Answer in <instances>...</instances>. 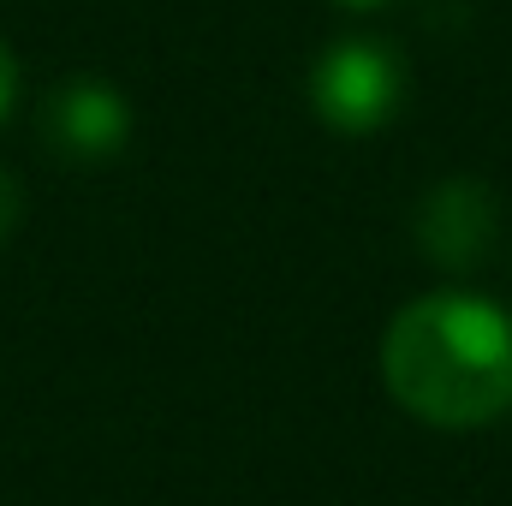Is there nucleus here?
Returning <instances> with one entry per match:
<instances>
[{
	"instance_id": "obj_4",
	"label": "nucleus",
	"mask_w": 512,
	"mask_h": 506,
	"mask_svg": "<svg viewBox=\"0 0 512 506\" xmlns=\"http://www.w3.org/2000/svg\"><path fill=\"white\" fill-rule=\"evenodd\" d=\"M417 239L435 262H477L495 245V197L471 179H453L441 191H429L423 215H417Z\"/></svg>"
},
{
	"instance_id": "obj_3",
	"label": "nucleus",
	"mask_w": 512,
	"mask_h": 506,
	"mask_svg": "<svg viewBox=\"0 0 512 506\" xmlns=\"http://www.w3.org/2000/svg\"><path fill=\"white\" fill-rule=\"evenodd\" d=\"M42 137L66 161H108L120 155L131 137V108L114 84L72 78L42 102Z\"/></svg>"
},
{
	"instance_id": "obj_2",
	"label": "nucleus",
	"mask_w": 512,
	"mask_h": 506,
	"mask_svg": "<svg viewBox=\"0 0 512 506\" xmlns=\"http://www.w3.org/2000/svg\"><path fill=\"white\" fill-rule=\"evenodd\" d=\"M310 102L328 126L340 131H376L405 102V66L393 42H340L316 60L310 72Z\"/></svg>"
},
{
	"instance_id": "obj_5",
	"label": "nucleus",
	"mask_w": 512,
	"mask_h": 506,
	"mask_svg": "<svg viewBox=\"0 0 512 506\" xmlns=\"http://www.w3.org/2000/svg\"><path fill=\"white\" fill-rule=\"evenodd\" d=\"M18 215H24V191H18V179L0 167V239L18 227Z\"/></svg>"
},
{
	"instance_id": "obj_6",
	"label": "nucleus",
	"mask_w": 512,
	"mask_h": 506,
	"mask_svg": "<svg viewBox=\"0 0 512 506\" xmlns=\"http://www.w3.org/2000/svg\"><path fill=\"white\" fill-rule=\"evenodd\" d=\"M12 102H18V60H12V48L0 42V120L12 114Z\"/></svg>"
},
{
	"instance_id": "obj_7",
	"label": "nucleus",
	"mask_w": 512,
	"mask_h": 506,
	"mask_svg": "<svg viewBox=\"0 0 512 506\" xmlns=\"http://www.w3.org/2000/svg\"><path fill=\"white\" fill-rule=\"evenodd\" d=\"M346 6H382V0H346Z\"/></svg>"
},
{
	"instance_id": "obj_1",
	"label": "nucleus",
	"mask_w": 512,
	"mask_h": 506,
	"mask_svg": "<svg viewBox=\"0 0 512 506\" xmlns=\"http://www.w3.org/2000/svg\"><path fill=\"white\" fill-rule=\"evenodd\" d=\"M382 381L429 429H483L512 405V316L471 292H429L387 322Z\"/></svg>"
}]
</instances>
